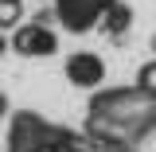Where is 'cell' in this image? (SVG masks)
<instances>
[{"instance_id": "obj_3", "label": "cell", "mask_w": 156, "mask_h": 152, "mask_svg": "<svg viewBox=\"0 0 156 152\" xmlns=\"http://www.w3.org/2000/svg\"><path fill=\"white\" fill-rule=\"evenodd\" d=\"M20 16H23V4L20 0H0V27H12Z\"/></svg>"}, {"instance_id": "obj_4", "label": "cell", "mask_w": 156, "mask_h": 152, "mask_svg": "<svg viewBox=\"0 0 156 152\" xmlns=\"http://www.w3.org/2000/svg\"><path fill=\"white\" fill-rule=\"evenodd\" d=\"M140 82H144V86H148V90H156V66H148V70H144V74H140Z\"/></svg>"}, {"instance_id": "obj_2", "label": "cell", "mask_w": 156, "mask_h": 152, "mask_svg": "<svg viewBox=\"0 0 156 152\" xmlns=\"http://www.w3.org/2000/svg\"><path fill=\"white\" fill-rule=\"evenodd\" d=\"M70 78L82 82V86H94L98 78H101V62L94 55H74L70 58Z\"/></svg>"}, {"instance_id": "obj_1", "label": "cell", "mask_w": 156, "mask_h": 152, "mask_svg": "<svg viewBox=\"0 0 156 152\" xmlns=\"http://www.w3.org/2000/svg\"><path fill=\"white\" fill-rule=\"evenodd\" d=\"M16 47L23 55H47V51H55V35H51V27H43V23H27L16 35Z\"/></svg>"}]
</instances>
